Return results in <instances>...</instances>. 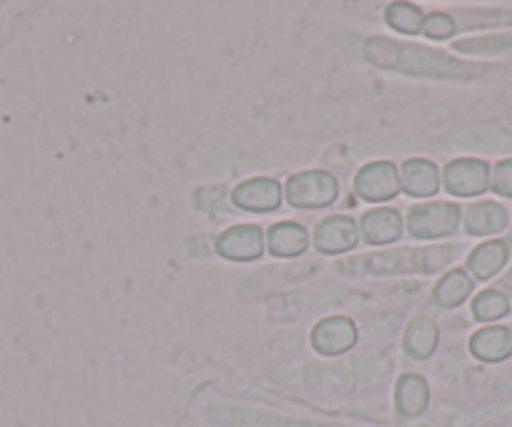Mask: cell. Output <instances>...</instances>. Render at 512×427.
I'll list each match as a JSON object with an SVG mask.
<instances>
[{
	"mask_svg": "<svg viewBox=\"0 0 512 427\" xmlns=\"http://www.w3.org/2000/svg\"><path fill=\"white\" fill-rule=\"evenodd\" d=\"M457 257V247H432V249H402V252H384L367 259H349L342 269L367 274H402V272H437L447 267Z\"/></svg>",
	"mask_w": 512,
	"mask_h": 427,
	"instance_id": "6da1fadb",
	"label": "cell"
},
{
	"mask_svg": "<svg viewBox=\"0 0 512 427\" xmlns=\"http://www.w3.org/2000/svg\"><path fill=\"white\" fill-rule=\"evenodd\" d=\"M367 58L387 68H400V71L410 73H437V76H452L460 71V63H452L447 56H437L435 51L427 48H412V46H397L392 41H369L367 43Z\"/></svg>",
	"mask_w": 512,
	"mask_h": 427,
	"instance_id": "7a4b0ae2",
	"label": "cell"
},
{
	"mask_svg": "<svg viewBox=\"0 0 512 427\" xmlns=\"http://www.w3.org/2000/svg\"><path fill=\"white\" fill-rule=\"evenodd\" d=\"M462 209L452 201H432V204H420L407 214V227L412 237L417 239H437L447 237L460 227Z\"/></svg>",
	"mask_w": 512,
	"mask_h": 427,
	"instance_id": "3957f363",
	"label": "cell"
},
{
	"mask_svg": "<svg viewBox=\"0 0 512 427\" xmlns=\"http://www.w3.org/2000/svg\"><path fill=\"white\" fill-rule=\"evenodd\" d=\"M339 184L327 171H302L287 181V199L297 209H322L337 201Z\"/></svg>",
	"mask_w": 512,
	"mask_h": 427,
	"instance_id": "277c9868",
	"label": "cell"
},
{
	"mask_svg": "<svg viewBox=\"0 0 512 427\" xmlns=\"http://www.w3.org/2000/svg\"><path fill=\"white\" fill-rule=\"evenodd\" d=\"M402 181L397 166L390 161H374L367 164L354 179V191L364 201H390L400 194Z\"/></svg>",
	"mask_w": 512,
	"mask_h": 427,
	"instance_id": "5b68a950",
	"label": "cell"
},
{
	"mask_svg": "<svg viewBox=\"0 0 512 427\" xmlns=\"http://www.w3.org/2000/svg\"><path fill=\"white\" fill-rule=\"evenodd\" d=\"M216 252L231 262H251L264 252V234L254 224H239L231 227L216 239Z\"/></svg>",
	"mask_w": 512,
	"mask_h": 427,
	"instance_id": "8992f818",
	"label": "cell"
},
{
	"mask_svg": "<svg viewBox=\"0 0 512 427\" xmlns=\"http://www.w3.org/2000/svg\"><path fill=\"white\" fill-rule=\"evenodd\" d=\"M490 186V166L480 159L450 161L445 169V189L455 196H477Z\"/></svg>",
	"mask_w": 512,
	"mask_h": 427,
	"instance_id": "52a82bcc",
	"label": "cell"
},
{
	"mask_svg": "<svg viewBox=\"0 0 512 427\" xmlns=\"http://www.w3.org/2000/svg\"><path fill=\"white\" fill-rule=\"evenodd\" d=\"M357 342V327L347 317H327L312 332V345L319 355H342Z\"/></svg>",
	"mask_w": 512,
	"mask_h": 427,
	"instance_id": "ba28073f",
	"label": "cell"
},
{
	"mask_svg": "<svg viewBox=\"0 0 512 427\" xmlns=\"http://www.w3.org/2000/svg\"><path fill=\"white\" fill-rule=\"evenodd\" d=\"M234 204L244 211H274L282 204V186L277 179H249L231 194Z\"/></svg>",
	"mask_w": 512,
	"mask_h": 427,
	"instance_id": "9c48e42d",
	"label": "cell"
},
{
	"mask_svg": "<svg viewBox=\"0 0 512 427\" xmlns=\"http://www.w3.org/2000/svg\"><path fill=\"white\" fill-rule=\"evenodd\" d=\"M357 222L352 217H329L314 232V249L322 254H342L357 247Z\"/></svg>",
	"mask_w": 512,
	"mask_h": 427,
	"instance_id": "30bf717a",
	"label": "cell"
},
{
	"mask_svg": "<svg viewBox=\"0 0 512 427\" xmlns=\"http://www.w3.org/2000/svg\"><path fill=\"white\" fill-rule=\"evenodd\" d=\"M402 189L407 191L415 199H427V196H435L440 189V171L432 161L427 159H410L402 166Z\"/></svg>",
	"mask_w": 512,
	"mask_h": 427,
	"instance_id": "8fae6325",
	"label": "cell"
},
{
	"mask_svg": "<svg viewBox=\"0 0 512 427\" xmlns=\"http://www.w3.org/2000/svg\"><path fill=\"white\" fill-rule=\"evenodd\" d=\"M359 229H362L367 244H374V247L392 244L402 234V217L395 209H374L364 214Z\"/></svg>",
	"mask_w": 512,
	"mask_h": 427,
	"instance_id": "7c38bea8",
	"label": "cell"
},
{
	"mask_svg": "<svg viewBox=\"0 0 512 427\" xmlns=\"http://www.w3.org/2000/svg\"><path fill=\"white\" fill-rule=\"evenodd\" d=\"M507 227V211L495 201H480V204L467 206L465 229L475 237L497 234Z\"/></svg>",
	"mask_w": 512,
	"mask_h": 427,
	"instance_id": "4fadbf2b",
	"label": "cell"
},
{
	"mask_svg": "<svg viewBox=\"0 0 512 427\" xmlns=\"http://www.w3.org/2000/svg\"><path fill=\"white\" fill-rule=\"evenodd\" d=\"M470 350L482 362H502L512 352V335L505 327H485L470 340Z\"/></svg>",
	"mask_w": 512,
	"mask_h": 427,
	"instance_id": "5bb4252c",
	"label": "cell"
},
{
	"mask_svg": "<svg viewBox=\"0 0 512 427\" xmlns=\"http://www.w3.org/2000/svg\"><path fill=\"white\" fill-rule=\"evenodd\" d=\"M397 410L405 417H420L430 405V387H427L425 377L420 375H405L397 382Z\"/></svg>",
	"mask_w": 512,
	"mask_h": 427,
	"instance_id": "9a60e30c",
	"label": "cell"
},
{
	"mask_svg": "<svg viewBox=\"0 0 512 427\" xmlns=\"http://www.w3.org/2000/svg\"><path fill=\"white\" fill-rule=\"evenodd\" d=\"M309 247V234L302 224L282 222L269 229V252L274 257H299Z\"/></svg>",
	"mask_w": 512,
	"mask_h": 427,
	"instance_id": "2e32d148",
	"label": "cell"
},
{
	"mask_svg": "<svg viewBox=\"0 0 512 427\" xmlns=\"http://www.w3.org/2000/svg\"><path fill=\"white\" fill-rule=\"evenodd\" d=\"M437 342H440V332H437V325L430 317H417L407 327L405 352L415 360H427L437 350Z\"/></svg>",
	"mask_w": 512,
	"mask_h": 427,
	"instance_id": "e0dca14e",
	"label": "cell"
},
{
	"mask_svg": "<svg viewBox=\"0 0 512 427\" xmlns=\"http://www.w3.org/2000/svg\"><path fill=\"white\" fill-rule=\"evenodd\" d=\"M507 264V247L502 242H485L470 254L467 267L477 279H490Z\"/></svg>",
	"mask_w": 512,
	"mask_h": 427,
	"instance_id": "ac0fdd59",
	"label": "cell"
},
{
	"mask_svg": "<svg viewBox=\"0 0 512 427\" xmlns=\"http://www.w3.org/2000/svg\"><path fill=\"white\" fill-rule=\"evenodd\" d=\"M472 287H475V282H472L470 274L462 272V269H455V272L445 274L440 279V284L435 289V302L445 309L460 307L472 294Z\"/></svg>",
	"mask_w": 512,
	"mask_h": 427,
	"instance_id": "d6986e66",
	"label": "cell"
},
{
	"mask_svg": "<svg viewBox=\"0 0 512 427\" xmlns=\"http://www.w3.org/2000/svg\"><path fill=\"white\" fill-rule=\"evenodd\" d=\"M507 312H510V299H507V294L497 292V289H485L472 302V314L480 322H495V319L505 317Z\"/></svg>",
	"mask_w": 512,
	"mask_h": 427,
	"instance_id": "ffe728a7",
	"label": "cell"
},
{
	"mask_svg": "<svg viewBox=\"0 0 512 427\" xmlns=\"http://www.w3.org/2000/svg\"><path fill=\"white\" fill-rule=\"evenodd\" d=\"M384 18H387L390 28L407 33V36L420 33L422 23H425V16H422L420 8L410 6V3H392V6L387 8V13H384Z\"/></svg>",
	"mask_w": 512,
	"mask_h": 427,
	"instance_id": "44dd1931",
	"label": "cell"
},
{
	"mask_svg": "<svg viewBox=\"0 0 512 427\" xmlns=\"http://www.w3.org/2000/svg\"><path fill=\"white\" fill-rule=\"evenodd\" d=\"M455 31V18L447 16V13H432V16H427L425 23H422V33L435 38V41H445V38H450Z\"/></svg>",
	"mask_w": 512,
	"mask_h": 427,
	"instance_id": "7402d4cb",
	"label": "cell"
},
{
	"mask_svg": "<svg viewBox=\"0 0 512 427\" xmlns=\"http://www.w3.org/2000/svg\"><path fill=\"white\" fill-rule=\"evenodd\" d=\"M490 186L495 189V194L512 199V159L500 161V164L495 166V174H492Z\"/></svg>",
	"mask_w": 512,
	"mask_h": 427,
	"instance_id": "603a6c76",
	"label": "cell"
},
{
	"mask_svg": "<svg viewBox=\"0 0 512 427\" xmlns=\"http://www.w3.org/2000/svg\"><path fill=\"white\" fill-rule=\"evenodd\" d=\"M510 335H512V332H510Z\"/></svg>",
	"mask_w": 512,
	"mask_h": 427,
	"instance_id": "cb8c5ba5",
	"label": "cell"
}]
</instances>
